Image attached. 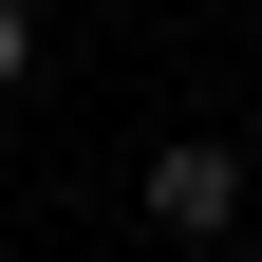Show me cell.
Here are the masks:
<instances>
[{"mask_svg": "<svg viewBox=\"0 0 262 262\" xmlns=\"http://www.w3.org/2000/svg\"><path fill=\"white\" fill-rule=\"evenodd\" d=\"M0 262H19V244H0Z\"/></svg>", "mask_w": 262, "mask_h": 262, "instance_id": "cell-3", "label": "cell"}, {"mask_svg": "<svg viewBox=\"0 0 262 262\" xmlns=\"http://www.w3.org/2000/svg\"><path fill=\"white\" fill-rule=\"evenodd\" d=\"M244 187H262V150H225V131H169V150L131 169V206H150V244H225V225H244Z\"/></svg>", "mask_w": 262, "mask_h": 262, "instance_id": "cell-1", "label": "cell"}, {"mask_svg": "<svg viewBox=\"0 0 262 262\" xmlns=\"http://www.w3.org/2000/svg\"><path fill=\"white\" fill-rule=\"evenodd\" d=\"M38 56H56V19H38V0H0V94L38 75Z\"/></svg>", "mask_w": 262, "mask_h": 262, "instance_id": "cell-2", "label": "cell"}]
</instances>
